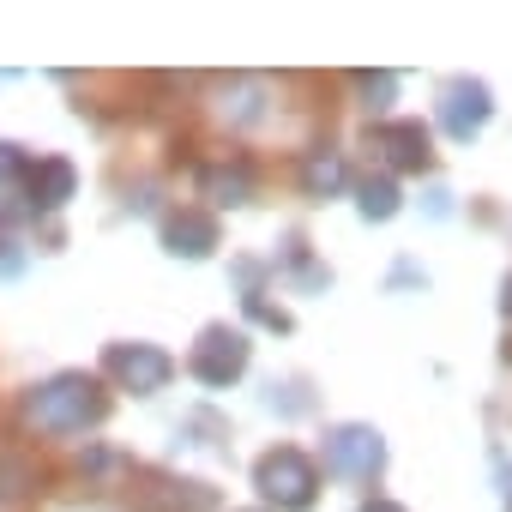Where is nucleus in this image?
<instances>
[{"mask_svg": "<svg viewBox=\"0 0 512 512\" xmlns=\"http://www.w3.org/2000/svg\"><path fill=\"white\" fill-rule=\"evenodd\" d=\"M103 410H109V404H103L97 380H85V374H55L49 386L31 392V422H43V428H55V434H79V428L97 422Z\"/></svg>", "mask_w": 512, "mask_h": 512, "instance_id": "nucleus-1", "label": "nucleus"}, {"mask_svg": "<svg viewBox=\"0 0 512 512\" xmlns=\"http://www.w3.org/2000/svg\"><path fill=\"white\" fill-rule=\"evenodd\" d=\"M314 488H320V476H314V464H308L296 446H278V452H266V458H260V494H266V500H278L284 512L314 506Z\"/></svg>", "mask_w": 512, "mask_h": 512, "instance_id": "nucleus-2", "label": "nucleus"}, {"mask_svg": "<svg viewBox=\"0 0 512 512\" xmlns=\"http://www.w3.org/2000/svg\"><path fill=\"white\" fill-rule=\"evenodd\" d=\"M241 368H247V338H241V332L211 326V332L193 344V374H199L205 386H229Z\"/></svg>", "mask_w": 512, "mask_h": 512, "instance_id": "nucleus-3", "label": "nucleus"}, {"mask_svg": "<svg viewBox=\"0 0 512 512\" xmlns=\"http://www.w3.org/2000/svg\"><path fill=\"white\" fill-rule=\"evenodd\" d=\"M109 374H115L127 392H163L169 374H175V362H169L157 344H115V350H109Z\"/></svg>", "mask_w": 512, "mask_h": 512, "instance_id": "nucleus-4", "label": "nucleus"}, {"mask_svg": "<svg viewBox=\"0 0 512 512\" xmlns=\"http://www.w3.org/2000/svg\"><path fill=\"white\" fill-rule=\"evenodd\" d=\"M482 121H488V85H482V79H452V85L440 91V127H446L452 139H476Z\"/></svg>", "mask_w": 512, "mask_h": 512, "instance_id": "nucleus-5", "label": "nucleus"}, {"mask_svg": "<svg viewBox=\"0 0 512 512\" xmlns=\"http://www.w3.org/2000/svg\"><path fill=\"white\" fill-rule=\"evenodd\" d=\"M326 464H332L338 476H374V470L386 464V446H380L374 428H338V434L326 440Z\"/></svg>", "mask_w": 512, "mask_h": 512, "instance_id": "nucleus-6", "label": "nucleus"}, {"mask_svg": "<svg viewBox=\"0 0 512 512\" xmlns=\"http://www.w3.org/2000/svg\"><path fill=\"white\" fill-rule=\"evenodd\" d=\"M374 151H386L392 169H422L428 163V127L422 121H392L374 133Z\"/></svg>", "mask_w": 512, "mask_h": 512, "instance_id": "nucleus-7", "label": "nucleus"}, {"mask_svg": "<svg viewBox=\"0 0 512 512\" xmlns=\"http://www.w3.org/2000/svg\"><path fill=\"white\" fill-rule=\"evenodd\" d=\"M163 241H169V253H181V260H205V253L217 247V223L205 211H175L163 223Z\"/></svg>", "mask_w": 512, "mask_h": 512, "instance_id": "nucleus-8", "label": "nucleus"}, {"mask_svg": "<svg viewBox=\"0 0 512 512\" xmlns=\"http://www.w3.org/2000/svg\"><path fill=\"white\" fill-rule=\"evenodd\" d=\"M31 199H37V205H67V199H73V163H61V157L37 163V169H31Z\"/></svg>", "mask_w": 512, "mask_h": 512, "instance_id": "nucleus-9", "label": "nucleus"}, {"mask_svg": "<svg viewBox=\"0 0 512 512\" xmlns=\"http://www.w3.org/2000/svg\"><path fill=\"white\" fill-rule=\"evenodd\" d=\"M302 181H308V193H338V187H344V163H338L332 151H320V157H308Z\"/></svg>", "mask_w": 512, "mask_h": 512, "instance_id": "nucleus-10", "label": "nucleus"}, {"mask_svg": "<svg viewBox=\"0 0 512 512\" xmlns=\"http://www.w3.org/2000/svg\"><path fill=\"white\" fill-rule=\"evenodd\" d=\"M392 211H398V187H392V175L362 181V217H392Z\"/></svg>", "mask_w": 512, "mask_h": 512, "instance_id": "nucleus-11", "label": "nucleus"}, {"mask_svg": "<svg viewBox=\"0 0 512 512\" xmlns=\"http://www.w3.org/2000/svg\"><path fill=\"white\" fill-rule=\"evenodd\" d=\"M205 193L241 205V199H247V169H211V175H205Z\"/></svg>", "mask_w": 512, "mask_h": 512, "instance_id": "nucleus-12", "label": "nucleus"}, {"mask_svg": "<svg viewBox=\"0 0 512 512\" xmlns=\"http://www.w3.org/2000/svg\"><path fill=\"white\" fill-rule=\"evenodd\" d=\"M19 175H25V151L0 139V187H7V181H19Z\"/></svg>", "mask_w": 512, "mask_h": 512, "instance_id": "nucleus-13", "label": "nucleus"}, {"mask_svg": "<svg viewBox=\"0 0 512 512\" xmlns=\"http://www.w3.org/2000/svg\"><path fill=\"white\" fill-rule=\"evenodd\" d=\"M247 314H253V320H266V326H278V332L290 326V320H284V314H278L272 302H260V296H247Z\"/></svg>", "mask_w": 512, "mask_h": 512, "instance_id": "nucleus-14", "label": "nucleus"}, {"mask_svg": "<svg viewBox=\"0 0 512 512\" xmlns=\"http://www.w3.org/2000/svg\"><path fill=\"white\" fill-rule=\"evenodd\" d=\"M362 512H404V506H392V500H368Z\"/></svg>", "mask_w": 512, "mask_h": 512, "instance_id": "nucleus-15", "label": "nucleus"}, {"mask_svg": "<svg viewBox=\"0 0 512 512\" xmlns=\"http://www.w3.org/2000/svg\"><path fill=\"white\" fill-rule=\"evenodd\" d=\"M19 260H13V253H7V241H0V272H13Z\"/></svg>", "mask_w": 512, "mask_h": 512, "instance_id": "nucleus-16", "label": "nucleus"}, {"mask_svg": "<svg viewBox=\"0 0 512 512\" xmlns=\"http://www.w3.org/2000/svg\"><path fill=\"white\" fill-rule=\"evenodd\" d=\"M506 314H512V278H506Z\"/></svg>", "mask_w": 512, "mask_h": 512, "instance_id": "nucleus-17", "label": "nucleus"}]
</instances>
